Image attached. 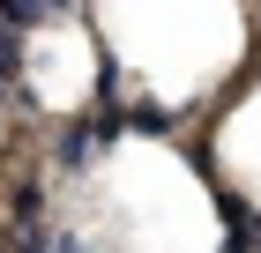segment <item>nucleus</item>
Returning a JSON list of instances; mask_svg holds the SVG:
<instances>
[{
    "label": "nucleus",
    "instance_id": "f257e3e1",
    "mask_svg": "<svg viewBox=\"0 0 261 253\" xmlns=\"http://www.w3.org/2000/svg\"><path fill=\"white\" fill-rule=\"evenodd\" d=\"M67 0H0V22L8 30H30V22H45V15H60Z\"/></svg>",
    "mask_w": 261,
    "mask_h": 253
},
{
    "label": "nucleus",
    "instance_id": "f03ea898",
    "mask_svg": "<svg viewBox=\"0 0 261 253\" xmlns=\"http://www.w3.org/2000/svg\"><path fill=\"white\" fill-rule=\"evenodd\" d=\"M135 127H142V134H164V127H172V112H164V104H135Z\"/></svg>",
    "mask_w": 261,
    "mask_h": 253
},
{
    "label": "nucleus",
    "instance_id": "7ed1b4c3",
    "mask_svg": "<svg viewBox=\"0 0 261 253\" xmlns=\"http://www.w3.org/2000/svg\"><path fill=\"white\" fill-rule=\"evenodd\" d=\"M45 253H82V238H75V231H53V238H45Z\"/></svg>",
    "mask_w": 261,
    "mask_h": 253
}]
</instances>
